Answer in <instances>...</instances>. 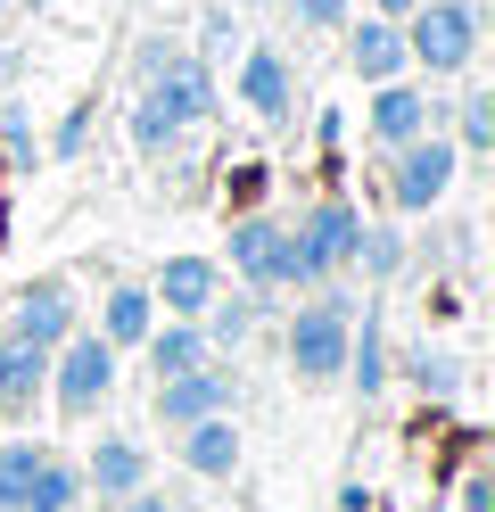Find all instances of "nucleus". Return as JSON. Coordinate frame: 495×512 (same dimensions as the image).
Wrapping results in <instances>:
<instances>
[{
    "label": "nucleus",
    "mask_w": 495,
    "mask_h": 512,
    "mask_svg": "<svg viewBox=\"0 0 495 512\" xmlns=\"http://www.w3.org/2000/svg\"><path fill=\"white\" fill-rule=\"evenodd\" d=\"M405 58L421 75H462L479 58V0H421L405 17Z\"/></svg>",
    "instance_id": "nucleus-1"
},
{
    "label": "nucleus",
    "mask_w": 495,
    "mask_h": 512,
    "mask_svg": "<svg viewBox=\"0 0 495 512\" xmlns=\"http://www.w3.org/2000/svg\"><path fill=\"white\" fill-rule=\"evenodd\" d=\"M454 174H462V149L429 124V133H413L405 149H388V199L405 207V215H429L454 190Z\"/></svg>",
    "instance_id": "nucleus-2"
},
{
    "label": "nucleus",
    "mask_w": 495,
    "mask_h": 512,
    "mask_svg": "<svg viewBox=\"0 0 495 512\" xmlns=\"http://www.w3.org/2000/svg\"><path fill=\"white\" fill-rule=\"evenodd\" d=\"M141 100L165 116V124H182V133H190V124H207L215 116V67H207V58H198V50H165L157 58V75H141Z\"/></svg>",
    "instance_id": "nucleus-3"
},
{
    "label": "nucleus",
    "mask_w": 495,
    "mask_h": 512,
    "mask_svg": "<svg viewBox=\"0 0 495 512\" xmlns=\"http://www.w3.org/2000/svg\"><path fill=\"white\" fill-rule=\"evenodd\" d=\"M347 323H355V298L297 306V323H289V372L297 380H339L347 372Z\"/></svg>",
    "instance_id": "nucleus-4"
},
{
    "label": "nucleus",
    "mask_w": 495,
    "mask_h": 512,
    "mask_svg": "<svg viewBox=\"0 0 495 512\" xmlns=\"http://www.w3.org/2000/svg\"><path fill=\"white\" fill-rule=\"evenodd\" d=\"M231 265H240V281H248V290H306V265H297L289 223L240 215V223H231Z\"/></svg>",
    "instance_id": "nucleus-5"
},
{
    "label": "nucleus",
    "mask_w": 495,
    "mask_h": 512,
    "mask_svg": "<svg viewBox=\"0 0 495 512\" xmlns=\"http://www.w3.org/2000/svg\"><path fill=\"white\" fill-rule=\"evenodd\" d=\"M297 265H306V290L314 281H330V273H347V256H355V240H363V215L347 207V199H314L306 215H297Z\"/></svg>",
    "instance_id": "nucleus-6"
},
{
    "label": "nucleus",
    "mask_w": 495,
    "mask_h": 512,
    "mask_svg": "<svg viewBox=\"0 0 495 512\" xmlns=\"http://www.w3.org/2000/svg\"><path fill=\"white\" fill-rule=\"evenodd\" d=\"M50 356H58V364H50V372H58V380H50V389H58V413H91L99 397L116 389V347L99 339V331H66Z\"/></svg>",
    "instance_id": "nucleus-7"
},
{
    "label": "nucleus",
    "mask_w": 495,
    "mask_h": 512,
    "mask_svg": "<svg viewBox=\"0 0 495 512\" xmlns=\"http://www.w3.org/2000/svg\"><path fill=\"white\" fill-rule=\"evenodd\" d=\"M429 124H446V108L429 100L421 83H405V75H396V83H372V108H363V133H372L380 149H405L413 133H429Z\"/></svg>",
    "instance_id": "nucleus-8"
},
{
    "label": "nucleus",
    "mask_w": 495,
    "mask_h": 512,
    "mask_svg": "<svg viewBox=\"0 0 495 512\" xmlns=\"http://www.w3.org/2000/svg\"><path fill=\"white\" fill-rule=\"evenodd\" d=\"M231 397H240V380L215 372V364H190V372H174V380H157V413H165L174 430L207 422V413H231Z\"/></svg>",
    "instance_id": "nucleus-9"
},
{
    "label": "nucleus",
    "mask_w": 495,
    "mask_h": 512,
    "mask_svg": "<svg viewBox=\"0 0 495 512\" xmlns=\"http://www.w3.org/2000/svg\"><path fill=\"white\" fill-rule=\"evenodd\" d=\"M75 331V290L66 281H33V290H17V314H9V339H25V347H50Z\"/></svg>",
    "instance_id": "nucleus-10"
},
{
    "label": "nucleus",
    "mask_w": 495,
    "mask_h": 512,
    "mask_svg": "<svg viewBox=\"0 0 495 512\" xmlns=\"http://www.w3.org/2000/svg\"><path fill=\"white\" fill-rule=\"evenodd\" d=\"M339 34H347V67L363 83H396V75L413 67V58H405V25H396V17H363V25L347 17Z\"/></svg>",
    "instance_id": "nucleus-11"
},
{
    "label": "nucleus",
    "mask_w": 495,
    "mask_h": 512,
    "mask_svg": "<svg viewBox=\"0 0 495 512\" xmlns=\"http://www.w3.org/2000/svg\"><path fill=\"white\" fill-rule=\"evenodd\" d=\"M240 100L264 116V124H281L289 108H297V75H289V58L273 50V42H256V50H240Z\"/></svg>",
    "instance_id": "nucleus-12"
},
{
    "label": "nucleus",
    "mask_w": 495,
    "mask_h": 512,
    "mask_svg": "<svg viewBox=\"0 0 495 512\" xmlns=\"http://www.w3.org/2000/svg\"><path fill=\"white\" fill-rule=\"evenodd\" d=\"M223 290V273H215V256H165V273H157V306L165 314H182V323H198V306H207Z\"/></svg>",
    "instance_id": "nucleus-13"
},
{
    "label": "nucleus",
    "mask_w": 495,
    "mask_h": 512,
    "mask_svg": "<svg viewBox=\"0 0 495 512\" xmlns=\"http://www.w3.org/2000/svg\"><path fill=\"white\" fill-rule=\"evenodd\" d=\"M182 463L198 479H231L240 471V438H231V413H207V422H190L182 430Z\"/></svg>",
    "instance_id": "nucleus-14"
},
{
    "label": "nucleus",
    "mask_w": 495,
    "mask_h": 512,
    "mask_svg": "<svg viewBox=\"0 0 495 512\" xmlns=\"http://www.w3.org/2000/svg\"><path fill=\"white\" fill-rule=\"evenodd\" d=\"M42 380H50V356H42V347L0 339V413H25L33 397H42Z\"/></svg>",
    "instance_id": "nucleus-15"
},
{
    "label": "nucleus",
    "mask_w": 495,
    "mask_h": 512,
    "mask_svg": "<svg viewBox=\"0 0 495 512\" xmlns=\"http://www.w3.org/2000/svg\"><path fill=\"white\" fill-rule=\"evenodd\" d=\"M149 364H157V380H174V372H190V364H207V331H198V323H182V314H174V323H149Z\"/></svg>",
    "instance_id": "nucleus-16"
},
{
    "label": "nucleus",
    "mask_w": 495,
    "mask_h": 512,
    "mask_svg": "<svg viewBox=\"0 0 495 512\" xmlns=\"http://www.w3.org/2000/svg\"><path fill=\"white\" fill-rule=\"evenodd\" d=\"M347 372H355L363 397L388 380V331H380V306H363V323H347Z\"/></svg>",
    "instance_id": "nucleus-17"
},
{
    "label": "nucleus",
    "mask_w": 495,
    "mask_h": 512,
    "mask_svg": "<svg viewBox=\"0 0 495 512\" xmlns=\"http://www.w3.org/2000/svg\"><path fill=\"white\" fill-rule=\"evenodd\" d=\"M141 479H149V455H141L132 438H108V446L91 455V488H99V496H132Z\"/></svg>",
    "instance_id": "nucleus-18"
},
{
    "label": "nucleus",
    "mask_w": 495,
    "mask_h": 512,
    "mask_svg": "<svg viewBox=\"0 0 495 512\" xmlns=\"http://www.w3.org/2000/svg\"><path fill=\"white\" fill-rule=\"evenodd\" d=\"M149 323H157V298H149V290H108V323H99L108 347H141Z\"/></svg>",
    "instance_id": "nucleus-19"
},
{
    "label": "nucleus",
    "mask_w": 495,
    "mask_h": 512,
    "mask_svg": "<svg viewBox=\"0 0 495 512\" xmlns=\"http://www.w3.org/2000/svg\"><path fill=\"white\" fill-rule=\"evenodd\" d=\"M75 496H83V471H66L58 455H42V471H33V488H25L17 512H75Z\"/></svg>",
    "instance_id": "nucleus-20"
},
{
    "label": "nucleus",
    "mask_w": 495,
    "mask_h": 512,
    "mask_svg": "<svg viewBox=\"0 0 495 512\" xmlns=\"http://www.w3.org/2000/svg\"><path fill=\"white\" fill-rule=\"evenodd\" d=\"M454 149H471V157L495 149V91H462L454 100Z\"/></svg>",
    "instance_id": "nucleus-21"
},
{
    "label": "nucleus",
    "mask_w": 495,
    "mask_h": 512,
    "mask_svg": "<svg viewBox=\"0 0 495 512\" xmlns=\"http://www.w3.org/2000/svg\"><path fill=\"white\" fill-rule=\"evenodd\" d=\"M198 314H207V347H240V339L256 331V298H223V290H215Z\"/></svg>",
    "instance_id": "nucleus-22"
},
{
    "label": "nucleus",
    "mask_w": 495,
    "mask_h": 512,
    "mask_svg": "<svg viewBox=\"0 0 495 512\" xmlns=\"http://www.w3.org/2000/svg\"><path fill=\"white\" fill-rule=\"evenodd\" d=\"M33 471H42V446H33V438H9V446H0V512H17V504H25Z\"/></svg>",
    "instance_id": "nucleus-23"
},
{
    "label": "nucleus",
    "mask_w": 495,
    "mask_h": 512,
    "mask_svg": "<svg viewBox=\"0 0 495 512\" xmlns=\"http://www.w3.org/2000/svg\"><path fill=\"white\" fill-rule=\"evenodd\" d=\"M347 265H363L372 281H396V273H405V240H396V232H380V223H363V240H355V256H347Z\"/></svg>",
    "instance_id": "nucleus-24"
},
{
    "label": "nucleus",
    "mask_w": 495,
    "mask_h": 512,
    "mask_svg": "<svg viewBox=\"0 0 495 512\" xmlns=\"http://www.w3.org/2000/svg\"><path fill=\"white\" fill-rule=\"evenodd\" d=\"M405 372H413V389H421V397H454V389H462V364L438 356V347H413V364H405Z\"/></svg>",
    "instance_id": "nucleus-25"
},
{
    "label": "nucleus",
    "mask_w": 495,
    "mask_h": 512,
    "mask_svg": "<svg viewBox=\"0 0 495 512\" xmlns=\"http://www.w3.org/2000/svg\"><path fill=\"white\" fill-rule=\"evenodd\" d=\"M174 141H182V124H165L149 100H132V149H141V157H165Z\"/></svg>",
    "instance_id": "nucleus-26"
},
{
    "label": "nucleus",
    "mask_w": 495,
    "mask_h": 512,
    "mask_svg": "<svg viewBox=\"0 0 495 512\" xmlns=\"http://www.w3.org/2000/svg\"><path fill=\"white\" fill-rule=\"evenodd\" d=\"M281 9L306 25V34H339V25L355 17V0H281Z\"/></svg>",
    "instance_id": "nucleus-27"
},
{
    "label": "nucleus",
    "mask_w": 495,
    "mask_h": 512,
    "mask_svg": "<svg viewBox=\"0 0 495 512\" xmlns=\"http://www.w3.org/2000/svg\"><path fill=\"white\" fill-rule=\"evenodd\" d=\"M198 34H207V50L223 58L231 42H240V25H231V9H207V25H198Z\"/></svg>",
    "instance_id": "nucleus-28"
},
{
    "label": "nucleus",
    "mask_w": 495,
    "mask_h": 512,
    "mask_svg": "<svg viewBox=\"0 0 495 512\" xmlns=\"http://www.w3.org/2000/svg\"><path fill=\"white\" fill-rule=\"evenodd\" d=\"M83 141H91V116H83V108H75V116H66V124H58V141H50V149H58V157H75V149H83Z\"/></svg>",
    "instance_id": "nucleus-29"
},
{
    "label": "nucleus",
    "mask_w": 495,
    "mask_h": 512,
    "mask_svg": "<svg viewBox=\"0 0 495 512\" xmlns=\"http://www.w3.org/2000/svg\"><path fill=\"white\" fill-rule=\"evenodd\" d=\"M462 512H495V479H487V471L462 479Z\"/></svg>",
    "instance_id": "nucleus-30"
},
{
    "label": "nucleus",
    "mask_w": 495,
    "mask_h": 512,
    "mask_svg": "<svg viewBox=\"0 0 495 512\" xmlns=\"http://www.w3.org/2000/svg\"><path fill=\"white\" fill-rule=\"evenodd\" d=\"M0 141H9V157H17V166L33 157V133H25V116H9V124H0Z\"/></svg>",
    "instance_id": "nucleus-31"
},
{
    "label": "nucleus",
    "mask_w": 495,
    "mask_h": 512,
    "mask_svg": "<svg viewBox=\"0 0 495 512\" xmlns=\"http://www.w3.org/2000/svg\"><path fill=\"white\" fill-rule=\"evenodd\" d=\"M413 9H421V0H372V17H396V25H405Z\"/></svg>",
    "instance_id": "nucleus-32"
},
{
    "label": "nucleus",
    "mask_w": 495,
    "mask_h": 512,
    "mask_svg": "<svg viewBox=\"0 0 495 512\" xmlns=\"http://www.w3.org/2000/svg\"><path fill=\"white\" fill-rule=\"evenodd\" d=\"M124 512H174V504H165V496H141V488H132V496H124Z\"/></svg>",
    "instance_id": "nucleus-33"
},
{
    "label": "nucleus",
    "mask_w": 495,
    "mask_h": 512,
    "mask_svg": "<svg viewBox=\"0 0 495 512\" xmlns=\"http://www.w3.org/2000/svg\"><path fill=\"white\" fill-rule=\"evenodd\" d=\"M231 9H264V0H231Z\"/></svg>",
    "instance_id": "nucleus-34"
},
{
    "label": "nucleus",
    "mask_w": 495,
    "mask_h": 512,
    "mask_svg": "<svg viewBox=\"0 0 495 512\" xmlns=\"http://www.w3.org/2000/svg\"><path fill=\"white\" fill-rule=\"evenodd\" d=\"M0 9H9V0H0Z\"/></svg>",
    "instance_id": "nucleus-35"
}]
</instances>
